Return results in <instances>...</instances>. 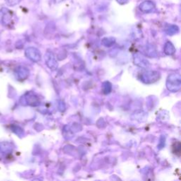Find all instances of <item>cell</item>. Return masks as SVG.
<instances>
[{
  "mask_svg": "<svg viewBox=\"0 0 181 181\" xmlns=\"http://www.w3.org/2000/svg\"><path fill=\"white\" fill-rule=\"evenodd\" d=\"M26 56L33 62H38L40 60V53L37 49L34 48H29L25 52Z\"/></svg>",
  "mask_w": 181,
  "mask_h": 181,
  "instance_id": "1",
  "label": "cell"
},
{
  "mask_svg": "<svg viewBox=\"0 0 181 181\" xmlns=\"http://www.w3.org/2000/svg\"><path fill=\"white\" fill-rule=\"evenodd\" d=\"M20 1L21 0H5V1L9 6L16 5L20 2Z\"/></svg>",
  "mask_w": 181,
  "mask_h": 181,
  "instance_id": "3",
  "label": "cell"
},
{
  "mask_svg": "<svg viewBox=\"0 0 181 181\" xmlns=\"http://www.w3.org/2000/svg\"><path fill=\"white\" fill-rule=\"evenodd\" d=\"M29 74V70L24 67H18L15 71V75L18 80H24Z\"/></svg>",
  "mask_w": 181,
  "mask_h": 181,
  "instance_id": "2",
  "label": "cell"
}]
</instances>
